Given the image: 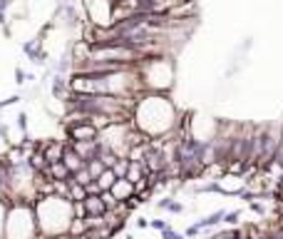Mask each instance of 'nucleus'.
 <instances>
[{
	"mask_svg": "<svg viewBox=\"0 0 283 239\" xmlns=\"http://www.w3.org/2000/svg\"><path fill=\"white\" fill-rule=\"evenodd\" d=\"M67 135L75 142H97V127L92 122H82V125H70Z\"/></svg>",
	"mask_w": 283,
	"mask_h": 239,
	"instance_id": "nucleus-1",
	"label": "nucleus"
},
{
	"mask_svg": "<svg viewBox=\"0 0 283 239\" xmlns=\"http://www.w3.org/2000/svg\"><path fill=\"white\" fill-rule=\"evenodd\" d=\"M42 154H45V159H47V165H55V162H62L65 150H62V145H58V142H47Z\"/></svg>",
	"mask_w": 283,
	"mask_h": 239,
	"instance_id": "nucleus-2",
	"label": "nucleus"
},
{
	"mask_svg": "<svg viewBox=\"0 0 283 239\" xmlns=\"http://www.w3.org/2000/svg\"><path fill=\"white\" fill-rule=\"evenodd\" d=\"M65 165L70 167V172H80V170H84V159L75 152V150H65Z\"/></svg>",
	"mask_w": 283,
	"mask_h": 239,
	"instance_id": "nucleus-3",
	"label": "nucleus"
},
{
	"mask_svg": "<svg viewBox=\"0 0 283 239\" xmlns=\"http://www.w3.org/2000/svg\"><path fill=\"white\" fill-rule=\"evenodd\" d=\"M84 207H87V215H92V217H95V215H102L107 204H104L102 199H97V197H92V195H90L87 199H84Z\"/></svg>",
	"mask_w": 283,
	"mask_h": 239,
	"instance_id": "nucleus-4",
	"label": "nucleus"
},
{
	"mask_svg": "<svg viewBox=\"0 0 283 239\" xmlns=\"http://www.w3.org/2000/svg\"><path fill=\"white\" fill-rule=\"evenodd\" d=\"M100 187H102V190H112V187H115V170H107V172L100 177Z\"/></svg>",
	"mask_w": 283,
	"mask_h": 239,
	"instance_id": "nucleus-5",
	"label": "nucleus"
},
{
	"mask_svg": "<svg viewBox=\"0 0 283 239\" xmlns=\"http://www.w3.org/2000/svg\"><path fill=\"white\" fill-rule=\"evenodd\" d=\"M239 217H241L239 212H231V215H226V222H229V224H236V222H239Z\"/></svg>",
	"mask_w": 283,
	"mask_h": 239,
	"instance_id": "nucleus-6",
	"label": "nucleus"
}]
</instances>
